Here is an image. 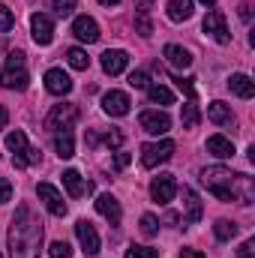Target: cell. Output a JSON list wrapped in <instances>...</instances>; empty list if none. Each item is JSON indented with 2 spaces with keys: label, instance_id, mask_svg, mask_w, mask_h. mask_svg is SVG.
<instances>
[{
  "label": "cell",
  "instance_id": "33",
  "mask_svg": "<svg viewBox=\"0 0 255 258\" xmlns=\"http://www.w3.org/2000/svg\"><path fill=\"white\" fill-rule=\"evenodd\" d=\"M126 258H159V249H153V246H129Z\"/></svg>",
  "mask_w": 255,
  "mask_h": 258
},
{
  "label": "cell",
  "instance_id": "37",
  "mask_svg": "<svg viewBox=\"0 0 255 258\" xmlns=\"http://www.w3.org/2000/svg\"><path fill=\"white\" fill-rule=\"evenodd\" d=\"M102 141H105L108 147H120V144H123V132L111 129V132H105V135H102Z\"/></svg>",
  "mask_w": 255,
  "mask_h": 258
},
{
  "label": "cell",
  "instance_id": "25",
  "mask_svg": "<svg viewBox=\"0 0 255 258\" xmlns=\"http://www.w3.org/2000/svg\"><path fill=\"white\" fill-rule=\"evenodd\" d=\"M147 99L153 105H174V93L168 87H162V84H150L147 87Z\"/></svg>",
  "mask_w": 255,
  "mask_h": 258
},
{
  "label": "cell",
  "instance_id": "6",
  "mask_svg": "<svg viewBox=\"0 0 255 258\" xmlns=\"http://www.w3.org/2000/svg\"><path fill=\"white\" fill-rule=\"evenodd\" d=\"M75 120H78V108H75L72 102H63V105H54V108L48 111V117H45V129H51V132H63V129H69Z\"/></svg>",
  "mask_w": 255,
  "mask_h": 258
},
{
  "label": "cell",
  "instance_id": "40",
  "mask_svg": "<svg viewBox=\"0 0 255 258\" xmlns=\"http://www.w3.org/2000/svg\"><path fill=\"white\" fill-rule=\"evenodd\" d=\"M126 165H129V153H117V156L111 159V168H114V171H120V168H126Z\"/></svg>",
  "mask_w": 255,
  "mask_h": 258
},
{
  "label": "cell",
  "instance_id": "17",
  "mask_svg": "<svg viewBox=\"0 0 255 258\" xmlns=\"http://www.w3.org/2000/svg\"><path fill=\"white\" fill-rule=\"evenodd\" d=\"M207 120L216 123V126H234V111H231V105L216 99V102L207 105Z\"/></svg>",
  "mask_w": 255,
  "mask_h": 258
},
{
  "label": "cell",
  "instance_id": "48",
  "mask_svg": "<svg viewBox=\"0 0 255 258\" xmlns=\"http://www.w3.org/2000/svg\"><path fill=\"white\" fill-rule=\"evenodd\" d=\"M0 258H3V255H0Z\"/></svg>",
  "mask_w": 255,
  "mask_h": 258
},
{
  "label": "cell",
  "instance_id": "27",
  "mask_svg": "<svg viewBox=\"0 0 255 258\" xmlns=\"http://www.w3.org/2000/svg\"><path fill=\"white\" fill-rule=\"evenodd\" d=\"M213 234H216V240H231L234 234H237V222H231V219H216V225H213Z\"/></svg>",
  "mask_w": 255,
  "mask_h": 258
},
{
  "label": "cell",
  "instance_id": "15",
  "mask_svg": "<svg viewBox=\"0 0 255 258\" xmlns=\"http://www.w3.org/2000/svg\"><path fill=\"white\" fill-rule=\"evenodd\" d=\"M45 90H48V93H54V96H66V93L72 90V78L66 75L63 69H57V66H54V69H48V72H45Z\"/></svg>",
  "mask_w": 255,
  "mask_h": 258
},
{
  "label": "cell",
  "instance_id": "29",
  "mask_svg": "<svg viewBox=\"0 0 255 258\" xmlns=\"http://www.w3.org/2000/svg\"><path fill=\"white\" fill-rule=\"evenodd\" d=\"M180 120H183V129H195V126H198L201 114H198V105H195L192 99L183 105V117H180Z\"/></svg>",
  "mask_w": 255,
  "mask_h": 258
},
{
  "label": "cell",
  "instance_id": "35",
  "mask_svg": "<svg viewBox=\"0 0 255 258\" xmlns=\"http://www.w3.org/2000/svg\"><path fill=\"white\" fill-rule=\"evenodd\" d=\"M51 9H54L60 18H66V15H72V9H75V0H51Z\"/></svg>",
  "mask_w": 255,
  "mask_h": 258
},
{
  "label": "cell",
  "instance_id": "32",
  "mask_svg": "<svg viewBox=\"0 0 255 258\" xmlns=\"http://www.w3.org/2000/svg\"><path fill=\"white\" fill-rule=\"evenodd\" d=\"M129 87H135V90H147V87H150V81H147V72H144V69H135V72H129Z\"/></svg>",
  "mask_w": 255,
  "mask_h": 258
},
{
  "label": "cell",
  "instance_id": "36",
  "mask_svg": "<svg viewBox=\"0 0 255 258\" xmlns=\"http://www.w3.org/2000/svg\"><path fill=\"white\" fill-rule=\"evenodd\" d=\"M12 24H15V15L0 3V33H6V30H12Z\"/></svg>",
  "mask_w": 255,
  "mask_h": 258
},
{
  "label": "cell",
  "instance_id": "21",
  "mask_svg": "<svg viewBox=\"0 0 255 258\" xmlns=\"http://www.w3.org/2000/svg\"><path fill=\"white\" fill-rule=\"evenodd\" d=\"M207 153H213L216 159H231L234 156V144L225 135H210L207 138Z\"/></svg>",
  "mask_w": 255,
  "mask_h": 258
},
{
  "label": "cell",
  "instance_id": "47",
  "mask_svg": "<svg viewBox=\"0 0 255 258\" xmlns=\"http://www.w3.org/2000/svg\"><path fill=\"white\" fill-rule=\"evenodd\" d=\"M201 3H204V6H213V3H216V0H201Z\"/></svg>",
  "mask_w": 255,
  "mask_h": 258
},
{
  "label": "cell",
  "instance_id": "16",
  "mask_svg": "<svg viewBox=\"0 0 255 258\" xmlns=\"http://www.w3.org/2000/svg\"><path fill=\"white\" fill-rule=\"evenodd\" d=\"M96 210H99V213H102V216H105L111 225H120V216H123V210H120V201H117L114 195H108V192L99 195V198H96Z\"/></svg>",
  "mask_w": 255,
  "mask_h": 258
},
{
  "label": "cell",
  "instance_id": "45",
  "mask_svg": "<svg viewBox=\"0 0 255 258\" xmlns=\"http://www.w3.org/2000/svg\"><path fill=\"white\" fill-rule=\"evenodd\" d=\"M9 123V111H6V105H0V129H6Z\"/></svg>",
  "mask_w": 255,
  "mask_h": 258
},
{
  "label": "cell",
  "instance_id": "43",
  "mask_svg": "<svg viewBox=\"0 0 255 258\" xmlns=\"http://www.w3.org/2000/svg\"><path fill=\"white\" fill-rule=\"evenodd\" d=\"M180 258H204V252H198V249H180Z\"/></svg>",
  "mask_w": 255,
  "mask_h": 258
},
{
  "label": "cell",
  "instance_id": "14",
  "mask_svg": "<svg viewBox=\"0 0 255 258\" xmlns=\"http://www.w3.org/2000/svg\"><path fill=\"white\" fill-rule=\"evenodd\" d=\"M36 195L45 201V207H48L54 216H66V201H63V195L57 192L51 183H39V186H36Z\"/></svg>",
  "mask_w": 255,
  "mask_h": 258
},
{
  "label": "cell",
  "instance_id": "22",
  "mask_svg": "<svg viewBox=\"0 0 255 258\" xmlns=\"http://www.w3.org/2000/svg\"><path fill=\"white\" fill-rule=\"evenodd\" d=\"M183 207H186V222H198L201 219V213H204V207H201V201H198V195H195V189H189V186H183Z\"/></svg>",
  "mask_w": 255,
  "mask_h": 258
},
{
  "label": "cell",
  "instance_id": "10",
  "mask_svg": "<svg viewBox=\"0 0 255 258\" xmlns=\"http://www.w3.org/2000/svg\"><path fill=\"white\" fill-rule=\"evenodd\" d=\"M174 195H177V180H174L171 174L153 177V183H150V198H153L156 204H168Z\"/></svg>",
  "mask_w": 255,
  "mask_h": 258
},
{
  "label": "cell",
  "instance_id": "5",
  "mask_svg": "<svg viewBox=\"0 0 255 258\" xmlns=\"http://www.w3.org/2000/svg\"><path fill=\"white\" fill-rule=\"evenodd\" d=\"M174 153V141L171 138H162L156 144H141V165L144 168H156L162 162H168Z\"/></svg>",
  "mask_w": 255,
  "mask_h": 258
},
{
  "label": "cell",
  "instance_id": "39",
  "mask_svg": "<svg viewBox=\"0 0 255 258\" xmlns=\"http://www.w3.org/2000/svg\"><path fill=\"white\" fill-rule=\"evenodd\" d=\"M9 198H12V183L6 177H0V204H6Z\"/></svg>",
  "mask_w": 255,
  "mask_h": 258
},
{
  "label": "cell",
  "instance_id": "3",
  "mask_svg": "<svg viewBox=\"0 0 255 258\" xmlns=\"http://www.w3.org/2000/svg\"><path fill=\"white\" fill-rule=\"evenodd\" d=\"M6 150H12V165H15V168L36 165V162L42 159V153H39L36 147L27 144V135H24L21 129H15V132L6 135Z\"/></svg>",
  "mask_w": 255,
  "mask_h": 258
},
{
  "label": "cell",
  "instance_id": "13",
  "mask_svg": "<svg viewBox=\"0 0 255 258\" xmlns=\"http://www.w3.org/2000/svg\"><path fill=\"white\" fill-rule=\"evenodd\" d=\"M72 33H75V39H81V42H96L99 39V24L90 18V15H78L75 21H72Z\"/></svg>",
  "mask_w": 255,
  "mask_h": 258
},
{
  "label": "cell",
  "instance_id": "9",
  "mask_svg": "<svg viewBox=\"0 0 255 258\" xmlns=\"http://www.w3.org/2000/svg\"><path fill=\"white\" fill-rule=\"evenodd\" d=\"M75 237H78L84 255H90V258L99 255V234H96V228H93L87 219H78V222H75Z\"/></svg>",
  "mask_w": 255,
  "mask_h": 258
},
{
  "label": "cell",
  "instance_id": "20",
  "mask_svg": "<svg viewBox=\"0 0 255 258\" xmlns=\"http://www.w3.org/2000/svg\"><path fill=\"white\" fill-rule=\"evenodd\" d=\"M162 57H165L171 66H177V69H186V66H192V54L183 48V45H174V42H168V45L162 48Z\"/></svg>",
  "mask_w": 255,
  "mask_h": 258
},
{
  "label": "cell",
  "instance_id": "31",
  "mask_svg": "<svg viewBox=\"0 0 255 258\" xmlns=\"http://www.w3.org/2000/svg\"><path fill=\"white\" fill-rule=\"evenodd\" d=\"M141 234H144V237L159 234V222H156V216H153V213H144V216H141Z\"/></svg>",
  "mask_w": 255,
  "mask_h": 258
},
{
  "label": "cell",
  "instance_id": "18",
  "mask_svg": "<svg viewBox=\"0 0 255 258\" xmlns=\"http://www.w3.org/2000/svg\"><path fill=\"white\" fill-rule=\"evenodd\" d=\"M126 66H129V54L120 51V48H108V51L102 54V69H105L108 75H120Z\"/></svg>",
  "mask_w": 255,
  "mask_h": 258
},
{
  "label": "cell",
  "instance_id": "4",
  "mask_svg": "<svg viewBox=\"0 0 255 258\" xmlns=\"http://www.w3.org/2000/svg\"><path fill=\"white\" fill-rule=\"evenodd\" d=\"M27 81H30V75H27V63H24V51H9L6 66L0 72V84L6 90H24Z\"/></svg>",
  "mask_w": 255,
  "mask_h": 258
},
{
  "label": "cell",
  "instance_id": "1",
  "mask_svg": "<svg viewBox=\"0 0 255 258\" xmlns=\"http://www.w3.org/2000/svg\"><path fill=\"white\" fill-rule=\"evenodd\" d=\"M201 186L210 195H216L219 201H237V204H252L255 201V180L249 174L222 168V165H210L201 171Z\"/></svg>",
  "mask_w": 255,
  "mask_h": 258
},
{
  "label": "cell",
  "instance_id": "7",
  "mask_svg": "<svg viewBox=\"0 0 255 258\" xmlns=\"http://www.w3.org/2000/svg\"><path fill=\"white\" fill-rule=\"evenodd\" d=\"M204 33L213 39V42H219V45H228L231 42V33H228V24H225V15L219 12V9H210L207 15H204Z\"/></svg>",
  "mask_w": 255,
  "mask_h": 258
},
{
  "label": "cell",
  "instance_id": "12",
  "mask_svg": "<svg viewBox=\"0 0 255 258\" xmlns=\"http://www.w3.org/2000/svg\"><path fill=\"white\" fill-rule=\"evenodd\" d=\"M129 96L123 93V90H108L105 96H102V111L105 114H111V117H123V114H129Z\"/></svg>",
  "mask_w": 255,
  "mask_h": 258
},
{
  "label": "cell",
  "instance_id": "44",
  "mask_svg": "<svg viewBox=\"0 0 255 258\" xmlns=\"http://www.w3.org/2000/svg\"><path fill=\"white\" fill-rule=\"evenodd\" d=\"M138 3V12H147L150 15V6H153V0H135Z\"/></svg>",
  "mask_w": 255,
  "mask_h": 258
},
{
  "label": "cell",
  "instance_id": "26",
  "mask_svg": "<svg viewBox=\"0 0 255 258\" xmlns=\"http://www.w3.org/2000/svg\"><path fill=\"white\" fill-rule=\"evenodd\" d=\"M63 186H66V192L72 195V198H78V195H84L87 192V186H84V180H81V174L78 171H63Z\"/></svg>",
  "mask_w": 255,
  "mask_h": 258
},
{
  "label": "cell",
  "instance_id": "42",
  "mask_svg": "<svg viewBox=\"0 0 255 258\" xmlns=\"http://www.w3.org/2000/svg\"><path fill=\"white\" fill-rule=\"evenodd\" d=\"M240 18H243V21L252 18V6H249V3H240Z\"/></svg>",
  "mask_w": 255,
  "mask_h": 258
},
{
  "label": "cell",
  "instance_id": "19",
  "mask_svg": "<svg viewBox=\"0 0 255 258\" xmlns=\"http://www.w3.org/2000/svg\"><path fill=\"white\" fill-rule=\"evenodd\" d=\"M228 90L234 93V96H240V99H252L255 96V84L249 75H243V72H234L231 78H228Z\"/></svg>",
  "mask_w": 255,
  "mask_h": 258
},
{
  "label": "cell",
  "instance_id": "24",
  "mask_svg": "<svg viewBox=\"0 0 255 258\" xmlns=\"http://www.w3.org/2000/svg\"><path fill=\"white\" fill-rule=\"evenodd\" d=\"M168 18L171 21H189L192 18V0H168Z\"/></svg>",
  "mask_w": 255,
  "mask_h": 258
},
{
  "label": "cell",
  "instance_id": "2",
  "mask_svg": "<svg viewBox=\"0 0 255 258\" xmlns=\"http://www.w3.org/2000/svg\"><path fill=\"white\" fill-rule=\"evenodd\" d=\"M42 246V222L30 210V204H18L9 225V258H39Z\"/></svg>",
  "mask_w": 255,
  "mask_h": 258
},
{
  "label": "cell",
  "instance_id": "38",
  "mask_svg": "<svg viewBox=\"0 0 255 258\" xmlns=\"http://www.w3.org/2000/svg\"><path fill=\"white\" fill-rule=\"evenodd\" d=\"M174 84L186 93V99H195V84H192V78H174Z\"/></svg>",
  "mask_w": 255,
  "mask_h": 258
},
{
  "label": "cell",
  "instance_id": "30",
  "mask_svg": "<svg viewBox=\"0 0 255 258\" xmlns=\"http://www.w3.org/2000/svg\"><path fill=\"white\" fill-rule=\"evenodd\" d=\"M135 33H138V36H144V39L153 33V21H150V15H147V12H138V15H135Z\"/></svg>",
  "mask_w": 255,
  "mask_h": 258
},
{
  "label": "cell",
  "instance_id": "28",
  "mask_svg": "<svg viewBox=\"0 0 255 258\" xmlns=\"http://www.w3.org/2000/svg\"><path fill=\"white\" fill-rule=\"evenodd\" d=\"M66 60H69L72 69H87V66H90L87 51H81V48H69V51H66Z\"/></svg>",
  "mask_w": 255,
  "mask_h": 258
},
{
  "label": "cell",
  "instance_id": "41",
  "mask_svg": "<svg viewBox=\"0 0 255 258\" xmlns=\"http://www.w3.org/2000/svg\"><path fill=\"white\" fill-rule=\"evenodd\" d=\"M237 255H240V258H255V243H252V240H246V243L237 249Z\"/></svg>",
  "mask_w": 255,
  "mask_h": 258
},
{
  "label": "cell",
  "instance_id": "11",
  "mask_svg": "<svg viewBox=\"0 0 255 258\" xmlns=\"http://www.w3.org/2000/svg\"><path fill=\"white\" fill-rule=\"evenodd\" d=\"M138 123L144 132H150V135H165L168 129H171V117L165 114V111H141V117H138Z\"/></svg>",
  "mask_w": 255,
  "mask_h": 258
},
{
  "label": "cell",
  "instance_id": "34",
  "mask_svg": "<svg viewBox=\"0 0 255 258\" xmlns=\"http://www.w3.org/2000/svg\"><path fill=\"white\" fill-rule=\"evenodd\" d=\"M48 252H51V258H72V246H69L66 240H54V243L48 246Z\"/></svg>",
  "mask_w": 255,
  "mask_h": 258
},
{
  "label": "cell",
  "instance_id": "46",
  "mask_svg": "<svg viewBox=\"0 0 255 258\" xmlns=\"http://www.w3.org/2000/svg\"><path fill=\"white\" fill-rule=\"evenodd\" d=\"M99 3H102V6H117L120 0H99Z\"/></svg>",
  "mask_w": 255,
  "mask_h": 258
},
{
  "label": "cell",
  "instance_id": "23",
  "mask_svg": "<svg viewBox=\"0 0 255 258\" xmlns=\"http://www.w3.org/2000/svg\"><path fill=\"white\" fill-rule=\"evenodd\" d=\"M54 150H57V156H60V159L75 156V141H72V132H69V129L54 132Z\"/></svg>",
  "mask_w": 255,
  "mask_h": 258
},
{
  "label": "cell",
  "instance_id": "8",
  "mask_svg": "<svg viewBox=\"0 0 255 258\" xmlns=\"http://www.w3.org/2000/svg\"><path fill=\"white\" fill-rule=\"evenodd\" d=\"M30 33H33L36 45H51V39H54V21H51V15L33 12L30 15Z\"/></svg>",
  "mask_w": 255,
  "mask_h": 258
}]
</instances>
